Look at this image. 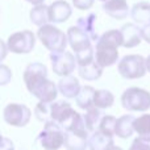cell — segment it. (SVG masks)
<instances>
[{
    "instance_id": "obj_1",
    "label": "cell",
    "mask_w": 150,
    "mask_h": 150,
    "mask_svg": "<svg viewBox=\"0 0 150 150\" xmlns=\"http://www.w3.org/2000/svg\"><path fill=\"white\" fill-rule=\"evenodd\" d=\"M24 82L28 91L41 101H54L58 95V87L47 79V69L42 63L34 62L26 66Z\"/></svg>"
},
{
    "instance_id": "obj_2",
    "label": "cell",
    "mask_w": 150,
    "mask_h": 150,
    "mask_svg": "<svg viewBox=\"0 0 150 150\" xmlns=\"http://www.w3.org/2000/svg\"><path fill=\"white\" fill-rule=\"evenodd\" d=\"M122 45L120 29H112L96 40L95 61L100 67H108L117 62L119 58V46Z\"/></svg>"
},
{
    "instance_id": "obj_3",
    "label": "cell",
    "mask_w": 150,
    "mask_h": 150,
    "mask_svg": "<svg viewBox=\"0 0 150 150\" xmlns=\"http://www.w3.org/2000/svg\"><path fill=\"white\" fill-rule=\"evenodd\" d=\"M63 145L67 150H86L88 148V130L86 129L82 115L65 130Z\"/></svg>"
},
{
    "instance_id": "obj_4",
    "label": "cell",
    "mask_w": 150,
    "mask_h": 150,
    "mask_svg": "<svg viewBox=\"0 0 150 150\" xmlns=\"http://www.w3.org/2000/svg\"><path fill=\"white\" fill-rule=\"evenodd\" d=\"M37 37L50 52H63L67 45V34H65L61 29L49 23L40 26Z\"/></svg>"
},
{
    "instance_id": "obj_5",
    "label": "cell",
    "mask_w": 150,
    "mask_h": 150,
    "mask_svg": "<svg viewBox=\"0 0 150 150\" xmlns=\"http://www.w3.org/2000/svg\"><path fill=\"white\" fill-rule=\"evenodd\" d=\"M121 104L132 112H145L150 108V92L144 88L130 87L121 95Z\"/></svg>"
},
{
    "instance_id": "obj_6",
    "label": "cell",
    "mask_w": 150,
    "mask_h": 150,
    "mask_svg": "<svg viewBox=\"0 0 150 150\" xmlns=\"http://www.w3.org/2000/svg\"><path fill=\"white\" fill-rule=\"evenodd\" d=\"M119 73L125 79H138L146 74V62L142 55H125L119 62Z\"/></svg>"
},
{
    "instance_id": "obj_7",
    "label": "cell",
    "mask_w": 150,
    "mask_h": 150,
    "mask_svg": "<svg viewBox=\"0 0 150 150\" xmlns=\"http://www.w3.org/2000/svg\"><path fill=\"white\" fill-rule=\"evenodd\" d=\"M63 138H65V132L61 125L55 121H47L45 122L44 130L37 137V141L46 150H58L63 145Z\"/></svg>"
},
{
    "instance_id": "obj_8",
    "label": "cell",
    "mask_w": 150,
    "mask_h": 150,
    "mask_svg": "<svg viewBox=\"0 0 150 150\" xmlns=\"http://www.w3.org/2000/svg\"><path fill=\"white\" fill-rule=\"evenodd\" d=\"M34 45H36V36L30 30L16 32V33L11 34L7 42L8 50L16 53V54L30 53L33 50Z\"/></svg>"
},
{
    "instance_id": "obj_9",
    "label": "cell",
    "mask_w": 150,
    "mask_h": 150,
    "mask_svg": "<svg viewBox=\"0 0 150 150\" xmlns=\"http://www.w3.org/2000/svg\"><path fill=\"white\" fill-rule=\"evenodd\" d=\"M3 117H4V121L7 124L12 125V127L21 128V127H25L29 122V120L32 117V112L24 104L12 103L5 107Z\"/></svg>"
},
{
    "instance_id": "obj_10",
    "label": "cell",
    "mask_w": 150,
    "mask_h": 150,
    "mask_svg": "<svg viewBox=\"0 0 150 150\" xmlns=\"http://www.w3.org/2000/svg\"><path fill=\"white\" fill-rule=\"evenodd\" d=\"M50 61H52L54 73L59 76L71 75L76 66V59L74 58V55L65 50L63 52H52Z\"/></svg>"
},
{
    "instance_id": "obj_11",
    "label": "cell",
    "mask_w": 150,
    "mask_h": 150,
    "mask_svg": "<svg viewBox=\"0 0 150 150\" xmlns=\"http://www.w3.org/2000/svg\"><path fill=\"white\" fill-rule=\"evenodd\" d=\"M76 115L78 112L74 111L67 101H52V121L59 124L63 130L70 127Z\"/></svg>"
},
{
    "instance_id": "obj_12",
    "label": "cell",
    "mask_w": 150,
    "mask_h": 150,
    "mask_svg": "<svg viewBox=\"0 0 150 150\" xmlns=\"http://www.w3.org/2000/svg\"><path fill=\"white\" fill-rule=\"evenodd\" d=\"M71 13H73L71 5L65 0H55L49 5V18L50 23L53 24H61L67 21Z\"/></svg>"
},
{
    "instance_id": "obj_13",
    "label": "cell",
    "mask_w": 150,
    "mask_h": 150,
    "mask_svg": "<svg viewBox=\"0 0 150 150\" xmlns=\"http://www.w3.org/2000/svg\"><path fill=\"white\" fill-rule=\"evenodd\" d=\"M67 41H69V44H70V46L73 47L75 54L88 49V47H92V44H91L92 41H91V38L86 33H83L76 25L69 28Z\"/></svg>"
},
{
    "instance_id": "obj_14",
    "label": "cell",
    "mask_w": 150,
    "mask_h": 150,
    "mask_svg": "<svg viewBox=\"0 0 150 150\" xmlns=\"http://www.w3.org/2000/svg\"><path fill=\"white\" fill-rule=\"evenodd\" d=\"M103 11L116 20H124L130 13L127 0H105L103 1Z\"/></svg>"
},
{
    "instance_id": "obj_15",
    "label": "cell",
    "mask_w": 150,
    "mask_h": 150,
    "mask_svg": "<svg viewBox=\"0 0 150 150\" xmlns=\"http://www.w3.org/2000/svg\"><path fill=\"white\" fill-rule=\"evenodd\" d=\"M120 32H121V38H122L121 46L127 47V49L138 46L141 40H142L141 28L137 26L136 24H125V25H122V28L120 29Z\"/></svg>"
},
{
    "instance_id": "obj_16",
    "label": "cell",
    "mask_w": 150,
    "mask_h": 150,
    "mask_svg": "<svg viewBox=\"0 0 150 150\" xmlns=\"http://www.w3.org/2000/svg\"><path fill=\"white\" fill-rule=\"evenodd\" d=\"M104 116H105L104 112L95 105L86 109V113L83 115V121H84L86 129L88 132H96L99 129V125H100Z\"/></svg>"
},
{
    "instance_id": "obj_17",
    "label": "cell",
    "mask_w": 150,
    "mask_h": 150,
    "mask_svg": "<svg viewBox=\"0 0 150 150\" xmlns=\"http://www.w3.org/2000/svg\"><path fill=\"white\" fill-rule=\"evenodd\" d=\"M96 13H88L87 16L79 17L76 21V26L90 37L91 41H96L99 38L96 32Z\"/></svg>"
},
{
    "instance_id": "obj_18",
    "label": "cell",
    "mask_w": 150,
    "mask_h": 150,
    "mask_svg": "<svg viewBox=\"0 0 150 150\" xmlns=\"http://www.w3.org/2000/svg\"><path fill=\"white\" fill-rule=\"evenodd\" d=\"M58 90L62 93L65 98L67 99H73L76 96V93L79 92L80 90V84L79 80L76 79L73 75H66L58 83Z\"/></svg>"
},
{
    "instance_id": "obj_19",
    "label": "cell",
    "mask_w": 150,
    "mask_h": 150,
    "mask_svg": "<svg viewBox=\"0 0 150 150\" xmlns=\"http://www.w3.org/2000/svg\"><path fill=\"white\" fill-rule=\"evenodd\" d=\"M134 119L136 117L133 115H124L120 119H117L116 127H115V134L120 138H128L133 134L134 132Z\"/></svg>"
},
{
    "instance_id": "obj_20",
    "label": "cell",
    "mask_w": 150,
    "mask_h": 150,
    "mask_svg": "<svg viewBox=\"0 0 150 150\" xmlns=\"http://www.w3.org/2000/svg\"><path fill=\"white\" fill-rule=\"evenodd\" d=\"M130 16L134 23L140 25H148L150 24V4L146 1L136 3L130 9Z\"/></svg>"
},
{
    "instance_id": "obj_21",
    "label": "cell",
    "mask_w": 150,
    "mask_h": 150,
    "mask_svg": "<svg viewBox=\"0 0 150 150\" xmlns=\"http://www.w3.org/2000/svg\"><path fill=\"white\" fill-rule=\"evenodd\" d=\"M113 146V138L101 133L100 130L93 132V134L88 138V148L91 150H108Z\"/></svg>"
},
{
    "instance_id": "obj_22",
    "label": "cell",
    "mask_w": 150,
    "mask_h": 150,
    "mask_svg": "<svg viewBox=\"0 0 150 150\" xmlns=\"http://www.w3.org/2000/svg\"><path fill=\"white\" fill-rule=\"evenodd\" d=\"M93 95H95V90L91 86H84L80 87L79 92L75 96V100L79 108L82 109H88L91 107H93Z\"/></svg>"
},
{
    "instance_id": "obj_23",
    "label": "cell",
    "mask_w": 150,
    "mask_h": 150,
    "mask_svg": "<svg viewBox=\"0 0 150 150\" xmlns=\"http://www.w3.org/2000/svg\"><path fill=\"white\" fill-rule=\"evenodd\" d=\"M30 21L40 26L45 25V24L50 23V18H49V5H45V4H38V5H34L30 11Z\"/></svg>"
},
{
    "instance_id": "obj_24",
    "label": "cell",
    "mask_w": 150,
    "mask_h": 150,
    "mask_svg": "<svg viewBox=\"0 0 150 150\" xmlns=\"http://www.w3.org/2000/svg\"><path fill=\"white\" fill-rule=\"evenodd\" d=\"M79 75L86 80H98L103 74V67L96 63V61H92L91 63L84 66H79L78 69Z\"/></svg>"
},
{
    "instance_id": "obj_25",
    "label": "cell",
    "mask_w": 150,
    "mask_h": 150,
    "mask_svg": "<svg viewBox=\"0 0 150 150\" xmlns=\"http://www.w3.org/2000/svg\"><path fill=\"white\" fill-rule=\"evenodd\" d=\"M133 128L134 132L138 133V137L150 141V113H145L134 119Z\"/></svg>"
},
{
    "instance_id": "obj_26",
    "label": "cell",
    "mask_w": 150,
    "mask_h": 150,
    "mask_svg": "<svg viewBox=\"0 0 150 150\" xmlns=\"http://www.w3.org/2000/svg\"><path fill=\"white\" fill-rule=\"evenodd\" d=\"M115 96L111 91L107 90H95V95H93V105L98 107L100 109H105L113 105Z\"/></svg>"
},
{
    "instance_id": "obj_27",
    "label": "cell",
    "mask_w": 150,
    "mask_h": 150,
    "mask_svg": "<svg viewBox=\"0 0 150 150\" xmlns=\"http://www.w3.org/2000/svg\"><path fill=\"white\" fill-rule=\"evenodd\" d=\"M34 115L42 122L52 121V101H40L36 105Z\"/></svg>"
},
{
    "instance_id": "obj_28",
    "label": "cell",
    "mask_w": 150,
    "mask_h": 150,
    "mask_svg": "<svg viewBox=\"0 0 150 150\" xmlns=\"http://www.w3.org/2000/svg\"><path fill=\"white\" fill-rule=\"evenodd\" d=\"M116 121H117V119L113 116H104L103 120H101V122H100V125H99L98 130H100L101 133H104V134H107V136L113 137Z\"/></svg>"
},
{
    "instance_id": "obj_29",
    "label": "cell",
    "mask_w": 150,
    "mask_h": 150,
    "mask_svg": "<svg viewBox=\"0 0 150 150\" xmlns=\"http://www.w3.org/2000/svg\"><path fill=\"white\" fill-rule=\"evenodd\" d=\"M12 79V71L9 70V67L5 65L0 63V86H5L11 82Z\"/></svg>"
},
{
    "instance_id": "obj_30",
    "label": "cell",
    "mask_w": 150,
    "mask_h": 150,
    "mask_svg": "<svg viewBox=\"0 0 150 150\" xmlns=\"http://www.w3.org/2000/svg\"><path fill=\"white\" fill-rule=\"evenodd\" d=\"M129 150H150V141L144 140L141 137H137L132 142Z\"/></svg>"
},
{
    "instance_id": "obj_31",
    "label": "cell",
    "mask_w": 150,
    "mask_h": 150,
    "mask_svg": "<svg viewBox=\"0 0 150 150\" xmlns=\"http://www.w3.org/2000/svg\"><path fill=\"white\" fill-rule=\"evenodd\" d=\"M95 0H73V4L75 8L80 11H87L93 5Z\"/></svg>"
},
{
    "instance_id": "obj_32",
    "label": "cell",
    "mask_w": 150,
    "mask_h": 150,
    "mask_svg": "<svg viewBox=\"0 0 150 150\" xmlns=\"http://www.w3.org/2000/svg\"><path fill=\"white\" fill-rule=\"evenodd\" d=\"M0 150H13V142L9 138L3 137L0 140Z\"/></svg>"
},
{
    "instance_id": "obj_33",
    "label": "cell",
    "mask_w": 150,
    "mask_h": 150,
    "mask_svg": "<svg viewBox=\"0 0 150 150\" xmlns=\"http://www.w3.org/2000/svg\"><path fill=\"white\" fill-rule=\"evenodd\" d=\"M8 46L4 44V41L3 40H0V62L1 61H4L5 58H7V54H8Z\"/></svg>"
},
{
    "instance_id": "obj_34",
    "label": "cell",
    "mask_w": 150,
    "mask_h": 150,
    "mask_svg": "<svg viewBox=\"0 0 150 150\" xmlns=\"http://www.w3.org/2000/svg\"><path fill=\"white\" fill-rule=\"evenodd\" d=\"M141 34H142V40L150 44V24L144 25V28H141Z\"/></svg>"
},
{
    "instance_id": "obj_35",
    "label": "cell",
    "mask_w": 150,
    "mask_h": 150,
    "mask_svg": "<svg viewBox=\"0 0 150 150\" xmlns=\"http://www.w3.org/2000/svg\"><path fill=\"white\" fill-rule=\"evenodd\" d=\"M25 1L30 3V4H33V5H38V4H44L45 0H25Z\"/></svg>"
},
{
    "instance_id": "obj_36",
    "label": "cell",
    "mask_w": 150,
    "mask_h": 150,
    "mask_svg": "<svg viewBox=\"0 0 150 150\" xmlns=\"http://www.w3.org/2000/svg\"><path fill=\"white\" fill-rule=\"evenodd\" d=\"M145 62H146V70L150 73V55L148 57V59H145Z\"/></svg>"
},
{
    "instance_id": "obj_37",
    "label": "cell",
    "mask_w": 150,
    "mask_h": 150,
    "mask_svg": "<svg viewBox=\"0 0 150 150\" xmlns=\"http://www.w3.org/2000/svg\"><path fill=\"white\" fill-rule=\"evenodd\" d=\"M108 150H122V149H121V148H117V146H115V145H113L112 148H109Z\"/></svg>"
},
{
    "instance_id": "obj_38",
    "label": "cell",
    "mask_w": 150,
    "mask_h": 150,
    "mask_svg": "<svg viewBox=\"0 0 150 150\" xmlns=\"http://www.w3.org/2000/svg\"><path fill=\"white\" fill-rule=\"evenodd\" d=\"M1 138H3V136H1V133H0V140H1Z\"/></svg>"
},
{
    "instance_id": "obj_39",
    "label": "cell",
    "mask_w": 150,
    "mask_h": 150,
    "mask_svg": "<svg viewBox=\"0 0 150 150\" xmlns=\"http://www.w3.org/2000/svg\"><path fill=\"white\" fill-rule=\"evenodd\" d=\"M99 1H105V0H99Z\"/></svg>"
}]
</instances>
